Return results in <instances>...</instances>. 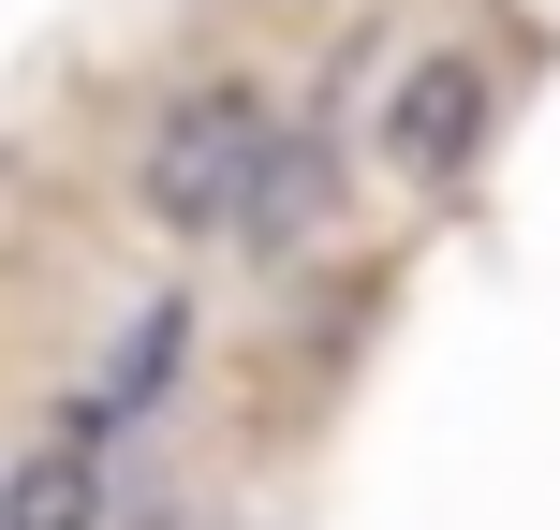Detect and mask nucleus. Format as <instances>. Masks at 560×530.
<instances>
[{"instance_id": "4", "label": "nucleus", "mask_w": 560, "mask_h": 530, "mask_svg": "<svg viewBox=\"0 0 560 530\" xmlns=\"http://www.w3.org/2000/svg\"><path fill=\"white\" fill-rule=\"evenodd\" d=\"M177 339H192V309H177V295H163V309H133V354H118L104 384L74 398V413H89V427H118V413H148V398H163V368H177Z\"/></svg>"}, {"instance_id": "3", "label": "nucleus", "mask_w": 560, "mask_h": 530, "mask_svg": "<svg viewBox=\"0 0 560 530\" xmlns=\"http://www.w3.org/2000/svg\"><path fill=\"white\" fill-rule=\"evenodd\" d=\"M0 530H104V427L59 413L45 443L15 457V486H0Z\"/></svg>"}, {"instance_id": "1", "label": "nucleus", "mask_w": 560, "mask_h": 530, "mask_svg": "<svg viewBox=\"0 0 560 530\" xmlns=\"http://www.w3.org/2000/svg\"><path fill=\"white\" fill-rule=\"evenodd\" d=\"M280 163H295V148H280L266 89H177L163 133H148V163H133V192H148L163 236H252Z\"/></svg>"}, {"instance_id": "2", "label": "nucleus", "mask_w": 560, "mask_h": 530, "mask_svg": "<svg viewBox=\"0 0 560 530\" xmlns=\"http://www.w3.org/2000/svg\"><path fill=\"white\" fill-rule=\"evenodd\" d=\"M472 148H487V59L472 45H428L413 74H398V104H384V163L413 177V192H443Z\"/></svg>"}]
</instances>
